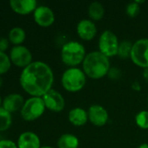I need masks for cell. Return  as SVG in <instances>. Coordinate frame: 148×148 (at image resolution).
<instances>
[{"instance_id": "6da1fadb", "label": "cell", "mask_w": 148, "mask_h": 148, "mask_svg": "<svg viewBox=\"0 0 148 148\" xmlns=\"http://www.w3.org/2000/svg\"><path fill=\"white\" fill-rule=\"evenodd\" d=\"M22 88L32 97H43L52 88L54 75L51 67L44 62H32L21 72Z\"/></svg>"}, {"instance_id": "7a4b0ae2", "label": "cell", "mask_w": 148, "mask_h": 148, "mask_svg": "<svg viewBox=\"0 0 148 148\" xmlns=\"http://www.w3.org/2000/svg\"><path fill=\"white\" fill-rule=\"evenodd\" d=\"M82 66L86 77L93 80H99L105 77L111 69L109 58L99 51L88 53Z\"/></svg>"}, {"instance_id": "3957f363", "label": "cell", "mask_w": 148, "mask_h": 148, "mask_svg": "<svg viewBox=\"0 0 148 148\" xmlns=\"http://www.w3.org/2000/svg\"><path fill=\"white\" fill-rule=\"evenodd\" d=\"M86 55L84 45L76 41L65 42L60 53L63 63L70 68H76L78 65L83 63Z\"/></svg>"}, {"instance_id": "277c9868", "label": "cell", "mask_w": 148, "mask_h": 148, "mask_svg": "<svg viewBox=\"0 0 148 148\" xmlns=\"http://www.w3.org/2000/svg\"><path fill=\"white\" fill-rule=\"evenodd\" d=\"M86 83V75L83 69L69 68L62 75L61 84L63 88L71 93H76L83 89Z\"/></svg>"}, {"instance_id": "5b68a950", "label": "cell", "mask_w": 148, "mask_h": 148, "mask_svg": "<svg viewBox=\"0 0 148 148\" xmlns=\"http://www.w3.org/2000/svg\"><path fill=\"white\" fill-rule=\"evenodd\" d=\"M45 108L42 97H31L24 101L20 114L24 121H33L43 115Z\"/></svg>"}, {"instance_id": "8992f818", "label": "cell", "mask_w": 148, "mask_h": 148, "mask_svg": "<svg viewBox=\"0 0 148 148\" xmlns=\"http://www.w3.org/2000/svg\"><path fill=\"white\" fill-rule=\"evenodd\" d=\"M120 42L117 36L111 30H105L99 36V52L108 58L118 55Z\"/></svg>"}, {"instance_id": "52a82bcc", "label": "cell", "mask_w": 148, "mask_h": 148, "mask_svg": "<svg viewBox=\"0 0 148 148\" xmlns=\"http://www.w3.org/2000/svg\"><path fill=\"white\" fill-rule=\"evenodd\" d=\"M132 62L142 69L148 68V38L137 40L132 49L130 56Z\"/></svg>"}, {"instance_id": "ba28073f", "label": "cell", "mask_w": 148, "mask_h": 148, "mask_svg": "<svg viewBox=\"0 0 148 148\" xmlns=\"http://www.w3.org/2000/svg\"><path fill=\"white\" fill-rule=\"evenodd\" d=\"M10 59L15 66L24 69L32 62V55L26 47L18 45L11 49Z\"/></svg>"}, {"instance_id": "9c48e42d", "label": "cell", "mask_w": 148, "mask_h": 148, "mask_svg": "<svg viewBox=\"0 0 148 148\" xmlns=\"http://www.w3.org/2000/svg\"><path fill=\"white\" fill-rule=\"evenodd\" d=\"M45 108L52 112L59 113L64 110L65 107V101L63 95L56 91L55 89H51L42 97Z\"/></svg>"}, {"instance_id": "30bf717a", "label": "cell", "mask_w": 148, "mask_h": 148, "mask_svg": "<svg viewBox=\"0 0 148 148\" xmlns=\"http://www.w3.org/2000/svg\"><path fill=\"white\" fill-rule=\"evenodd\" d=\"M35 23L44 28L50 27L55 21V15L52 10L45 5H39L33 12Z\"/></svg>"}, {"instance_id": "8fae6325", "label": "cell", "mask_w": 148, "mask_h": 148, "mask_svg": "<svg viewBox=\"0 0 148 148\" xmlns=\"http://www.w3.org/2000/svg\"><path fill=\"white\" fill-rule=\"evenodd\" d=\"M87 113L89 121L95 127H103L108 121L109 114L106 109L99 104L92 105Z\"/></svg>"}, {"instance_id": "7c38bea8", "label": "cell", "mask_w": 148, "mask_h": 148, "mask_svg": "<svg viewBox=\"0 0 148 148\" xmlns=\"http://www.w3.org/2000/svg\"><path fill=\"white\" fill-rule=\"evenodd\" d=\"M97 27L93 21L90 19H82L77 25V33L84 41H91L97 35Z\"/></svg>"}, {"instance_id": "4fadbf2b", "label": "cell", "mask_w": 148, "mask_h": 148, "mask_svg": "<svg viewBox=\"0 0 148 148\" xmlns=\"http://www.w3.org/2000/svg\"><path fill=\"white\" fill-rule=\"evenodd\" d=\"M10 7L18 15H28L34 12L38 7V3L35 0H10Z\"/></svg>"}, {"instance_id": "5bb4252c", "label": "cell", "mask_w": 148, "mask_h": 148, "mask_svg": "<svg viewBox=\"0 0 148 148\" xmlns=\"http://www.w3.org/2000/svg\"><path fill=\"white\" fill-rule=\"evenodd\" d=\"M24 104V100L23 96L19 94H10L4 97L2 103V108H4L9 113H16L21 110Z\"/></svg>"}, {"instance_id": "9a60e30c", "label": "cell", "mask_w": 148, "mask_h": 148, "mask_svg": "<svg viewBox=\"0 0 148 148\" xmlns=\"http://www.w3.org/2000/svg\"><path fill=\"white\" fill-rule=\"evenodd\" d=\"M18 148H41L39 137L32 132H24L20 134L17 140Z\"/></svg>"}, {"instance_id": "2e32d148", "label": "cell", "mask_w": 148, "mask_h": 148, "mask_svg": "<svg viewBox=\"0 0 148 148\" xmlns=\"http://www.w3.org/2000/svg\"><path fill=\"white\" fill-rule=\"evenodd\" d=\"M69 121L75 127H82L89 121L88 113L82 108H74L68 113Z\"/></svg>"}, {"instance_id": "e0dca14e", "label": "cell", "mask_w": 148, "mask_h": 148, "mask_svg": "<svg viewBox=\"0 0 148 148\" xmlns=\"http://www.w3.org/2000/svg\"><path fill=\"white\" fill-rule=\"evenodd\" d=\"M58 148H79V140L77 136L71 134H65L59 137L57 142Z\"/></svg>"}, {"instance_id": "ac0fdd59", "label": "cell", "mask_w": 148, "mask_h": 148, "mask_svg": "<svg viewBox=\"0 0 148 148\" xmlns=\"http://www.w3.org/2000/svg\"><path fill=\"white\" fill-rule=\"evenodd\" d=\"M26 38V33L24 29L20 27L12 28L8 34V39L10 42L14 44L15 46L21 45Z\"/></svg>"}, {"instance_id": "d6986e66", "label": "cell", "mask_w": 148, "mask_h": 148, "mask_svg": "<svg viewBox=\"0 0 148 148\" xmlns=\"http://www.w3.org/2000/svg\"><path fill=\"white\" fill-rule=\"evenodd\" d=\"M88 16L92 21H99L105 16V8L101 3L93 2L88 7Z\"/></svg>"}, {"instance_id": "ffe728a7", "label": "cell", "mask_w": 148, "mask_h": 148, "mask_svg": "<svg viewBox=\"0 0 148 148\" xmlns=\"http://www.w3.org/2000/svg\"><path fill=\"white\" fill-rule=\"evenodd\" d=\"M12 124L11 114L6 111L2 107L0 108V132L8 130Z\"/></svg>"}, {"instance_id": "44dd1931", "label": "cell", "mask_w": 148, "mask_h": 148, "mask_svg": "<svg viewBox=\"0 0 148 148\" xmlns=\"http://www.w3.org/2000/svg\"><path fill=\"white\" fill-rule=\"evenodd\" d=\"M133 43L129 40H123L120 42L119 49H118V55L122 59L130 58L132 49H133Z\"/></svg>"}, {"instance_id": "7402d4cb", "label": "cell", "mask_w": 148, "mask_h": 148, "mask_svg": "<svg viewBox=\"0 0 148 148\" xmlns=\"http://www.w3.org/2000/svg\"><path fill=\"white\" fill-rule=\"evenodd\" d=\"M11 66V61L10 56L4 52L0 51V75L7 73Z\"/></svg>"}, {"instance_id": "603a6c76", "label": "cell", "mask_w": 148, "mask_h": 148, "mask_svg": "<svg viewBox=\"0 0 148 148\" xmlns=\"http://www.w3.org/2000/svg\"><path fill=\"white\" fill-rule=\"evenodd\" d=\"M137 126L141 129H148V111L143 110L137 114L135 117Z\"/></svg>"}, {"instance_id": "cb8c5ba5", "label": "cell", "mask_w": 148, "mask_h": 148, "mask_svg": "<svg viewBox=\"0 0 148 148\" xmlns=\"http://www.w3.org/2000/svg\"><path fill=\"white\" fill-rule=\"evenodd\" d=\"M126 11L127 16H129L130 17H135L139 15L140 11V6L138 1H134V2H131L126 5Z\"/></svg>"}, {"instance_id": "d4e9b609", "label": "cell", "mask_w": 148, "mask_h": 148, "mask_svg": "<svg viewBox=\"0 0 148 148\" xmlns=\"http://www.w3.org/2000/svg\"><path fill=\"white\" fill-rule=\"evenodd\" d=\"M107 76L112 79V80H118L121 77V71L120 69L116 68V67H113L110 69Z\"/></svg>"}, {"instance_id": "484cf974", "label": "cell", "mask_w": 148, "mask_h": 148, "mask_svg": "<svg viewBox=\"0 0 148 148\" xmlns=\"http://www.w3.org/2000/svg\"><path fill=\"white\" fill-rule=\"evenodd\" d=\"M0 148H18L17 145L9 140H0Z\"/></svg>"}, {"instance_id": "4316f807", "label": "cell", "mask_w": 148, "mask_h": 148, "mask_svg": "<svg viewBox=\"0 0 148 148\" xmlns=\"http://www.w3.org/2000/svg\"><path fill=\"white\" fill-rule=\"evenodd\" d=\"M9 43L10 41L8 38H4V37L0 38V51L4 52L9 48Z\"/></svg>"}, {"instance_id": "83f0119b", "label": "cell", "mask_w": 148, "mask_h": 148, "mask_svg": "<svg viewBox=\"0 0 148 148\" xmlns=\"http://www.w3.org/2000/svg\"><path fill=\"white\" fill-rule=\"evenodd\" d=\"M132 88L135 90V91H139V90H140V88H141V86L140 85V83L139 82H133V85H132Z\"/></svg>"}, {"instance_id": "f1b7e54d", "label": "cell", "mask_w": 148, "mask_h": 148, "mask_svg": "<svg viewBox=\"0 0 148 148\" xmlns=\"http://www.w3.org/2000/svg\"><path fill=\"white\" fill-rule=\"evenodd\" d=\"M143 77H144L145 81L148 82V68L143 70Z\"/></svg>"}, {"instance_id": "f546056e", "label": "cell", "mask_w": 148, "mask_h": 148, "mask_svg": "<svg viewBox=\"0 0 148 148\" xmlns=\"http://www.w3.org/2000/svg\"><path fill=\"white\" fill-rule=\"evenodd\" d=\"M138 148H148V144H147V143L141 144V145H140V147Z\"/></svg>"}, {"instance_id": "4dcf8cb0", "label": "cell", "mask_w": 148, "mask_h": 148, "mask_svg": "<svg viewBox=\"0 0 148 148\" xmlns=\"http://www.w3.org/2000/svg\"><path fill=\"white\" fill-rule=\"evenodd\" d=\"M2 85H3V79H2V77L0 76V88L2 87Z\"/></svg>"}, {"instance_id": "1f68e13d", "label": "cell", "mask_w": 148, "mask_h": 148, "mask_svg": "<svg viewBox=\"0 0 148 148\" xmlns=\"http://www.w3.org/2000/svg\"><path fill=\"white\" fill-rule=\"evenodd\" d=\"M2 103H3V101H2V98H1V96H0V108H1Z\"/></svg>"}, {"instance_id": "d6a6232c", "label": "cell", "mask_w": 148, "mask_h": 148, "mask_svg": "<svg viewBox=\"0 0 148 148\" xmlns=\"http://www.w3.org/2000/svg\"><path fill=\"white\" fill-rule=\"evenodd\" d=\"M41 148H53V147H42Z\"/></svg>"}, {"instance_id": "836d02e7", "label": "cell", "mask_w": 148, "mask_h": 148, "mask_svg": "<svg viewBox=\"0 0 148 148\" xmlns=\"http://www.w3.org/2000/svg\"><path fill=\"white\" fill-rule=\"evenodd\" d=\"M147 102H148V96H147Z\"/></svg>"}]
</instances>
